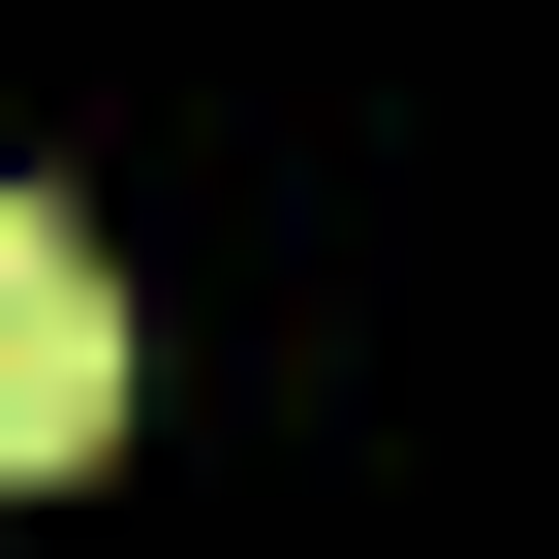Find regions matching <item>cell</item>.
I'll return each instance as SVG.
<instances>
[{
    "label": "cell",
    "instance_id": "cell-1",
    "mask_svg": "<svg viewBox=\"0 0 559 559\" xmlns=\"http://www.w3.org/2000/svg\"><path fill=\"white\" fill-rule=\"evenodd\" d=\"M124 436V280L62 187H0V466H94Z\"/></svg>",
    "mask_w": 559,
    "mask_h": 559
}]
</instances>
